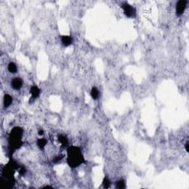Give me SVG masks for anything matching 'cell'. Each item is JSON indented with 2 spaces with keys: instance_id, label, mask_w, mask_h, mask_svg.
<instances>
[{
  "instance_id": "cell-1",
  "label": "cell",
  "mask_w": 189,
  "mask_h": 189,
  "mask_svg": "<svg viewBox=\"0 0 189 189\" xmlns=\"http://www.w3.org/2000/svg\"><path fill=\"white\" fill-rule=\"evenodd\" d=\"M67 163L71 168H75L84 162L81 151L78 147L71 146L67 149Z\"/></svg>"
},
{
  "instance_id": "cell-2",
  "label": "cell",
  "mask_w": 189,
  "mask_h": 189,
  "mask_svg": "<svg viewBox=\"0 0 189 189\" xmlns=\"http://www.w3.org/2000/svg\"><path fill=\"white\" fill-rule=\"evenodd\" d=\"M22 134H23V130L20 127H14L11 130L9 136V143H10V148L11 149L12 152H13L17 148H19L22 146Z\"/></svg>"
},
{
  "instance_id": "cell-3",
  "label": "cell",
  "mask_w": 189,
  "mask_h": 189,
  "mask_svg": "<svg viewBox=\"0 0 189 189\" xmlns=\"http://www.w3.org/2000/svg\"><path fill=\"white\" fill-rule=\"evenodd\" d=\"M187 1L185 0H180L177 3L176 5V12L177 15H182L183 12L185 11V9L186 8Z\"/></svg>"
},
{
  "instance_id": "cell-4",
  "label": "cell",
  "mask_w": 189,
  "mask_h": 189,
  "mask_svg": "<svg viewBox=\"0 0 189 189\" xmlns=\"http://www.w3.org/2000/svg\"><path fill=\"white\" fill-rule=\"evenodd\" d=\"M122 8L123 9L124 13L126 14V16L128 17H132L134 16L135 14V10L134 9L132 8L131 5H129L127 3H125L122 5Z\"/></svg>"
},
{
  "instance_id": "cell-5",
  "label": "cell",
  "mask_w": 189,
  "mask_h": 189,
  "mask_svg": "<svg viewBox=\"0 0 189 189\" xmlns=\"http://www.w3.org/2000/svg\"><path fill=\"white\" fill-rule=\"evenodd\" d=\"M13 174H14L13 168L11 166H10L8 164L4 167L3 171H2V174H3L4 178H5V179L10 178V177H13Z\"/></svg>"
},
{
  "instance_id": "cell-6",
  "label": "cell",
  "mask_w": 189,
  "mask_h": 189,
  "mask_svg": "<svg viewBox=\"0 0 189 189\" xmlns=\"http://www.w3.org/2000/svg\"><path fill=\"white\" fill-rule=\"evenodd\" d=\"M11 86L14 90H19L22 86V81L20 78H14L11 82Z\"/></svg>"
},
{
  "instance_id": "cell-7",
  "label": "cell",
  "mask_w": 189,
  "mask_h": 189,
  "mask_svg": "<svg viewBox=\"0 0 189 189\" xmlns=\"http://www.w3.org/2000/svg\"><path fill=\"white\" fill-rule=\"evenodd\" d=\"M61 41L63 43L64 45L65 46H69L72 44L73 42V39L70 36H63L61 37Z\"/></svg>"
},
{
  "instance_id": "cell-8",
  "label": "cell",
  "mask_w": 189,
  "mask_h": 189,
  "mask_svg": "<svg viewBox=\"0 0 189 189\" xmlns=\"http://www.w3.org/2000/svg\"><path fill=\"white\" fill-rule=\"evenodd\" d=\"M30 93L32 95L33 98H37L40 95V90L39 89L38 87L36 86H33L30 89Z\"/></svg>"
},
{
  "instance_id": "cell-9",
  "label": "cell",
  "mask_w": 189,
  "mask_h": 189,
  "mask_svg": "<svg viewBox=\"0 0 189 189\" xmlns=\"http://www.w3.org/2000/svg\"><path fill=\"white\" fill-rule=\"evenodd\" d=\"M13 99L11 98V96L10 95L6 94L4 97V105L5 107H8L11 104H12Z\"/></svg>"
},
{
  "instance_id": "cell-10",
  "label": "cell",
  "mask_w": 189,
  "mask_h": 189,
  "mask_svg": "<svg viewBox=\"0 0 189 189\" xmlns=\"http://www.w3.org/2000/svg\"><path fill=\"white\" fill-rule=\"evenodd\" d=\"M91 96L94 100H96L99 98V91L96 87H92L91 90Z\"/></svg>"
},
{
  "instance_id": "cell-11",
  "label": "cell",
  "mask_w": 189,
  "mask_h": 189,
  "mask_svg": "<svg viewBox=\"0 0 189 189\" xmlns=\"http://www.w3.org/2000/svg\"><path fill=\"white\" fill-rule=\"evenodd\" d=\"M8 69L9 71H10V73H16L17 66L16 65V64H14V63H13V62H10V63L9 64L8 66Z\"/></svg>"
},
{
  "instance_id": "cell-12",
  "label": "cell",
  "mask_w": 189,
  "mask_h": 189,
  "mask_svg": "<svg viewBox=\"0 0 189 189\" xmlns=\"http://www.w3.org/2000/svg\"><path fill=\"white\" fill-rule=\"evenodd\" d=\"M47 144V140L44 138H41V139H39L38 140V142H37V145L40 148H43Z\"/></svg>"
},
{
  "instance_id": "cell-13",
  "label": "cell",
  "mask_w": 189,
  "mask_h": 189,
  "mask_svg": "<svg viewBox=\"0 0 189 189\" xmlns=\"http://www.w3.org/2000/svg\"><path fill=\"white\" fill-rule=\"evenodd\" d=\"M58 140L61 143H62L63 145H66L67 143H68V140L66 138V137H65L64 135H62V134H60L58 135Z\"/></svg>"
},
{
  "instance_id": "cell-14",
  "label": "cell",
  "mask_w": 189,
  "mask_h": 189,
  "mask_svg": "<svg viewBox=\"0 0 189 189\" xmlns=\"http://www.w3.org/2000/svg\"><path fill=\"white\" fill-rule=\"evenodd\" d=\"M116 187H117V188H120V189L125 188V187H126V185H125V181L123 180H121L117 181V182H116Z\"/></svg>"
},
{
  "instance_id": "cell-15",
  "label": "cell",
  "mask_w": 189,
  "mask_h": 189,
  "mask_svg": "<svg viewBox=\"0 0 189 189\" xmlns=\"http://www.w3.org/2000/svg\"><path fill=\"white\" fill-rule=\"evenodd\" d=\"M110 185H111L110 181H109V180L106 177L104 179V180H103V185H104V187L105 188H108L110 186Z\"/></svg>"
},
{
  "instance_id": "cell-16",
  "label": "cell",
  "mask_w": 189,
  "mask_h": 189,
  "mask_svg": "<svg viewBox=\"0 0 189 189\" xmlns=\"http://www.w3.org/2000/svg\"><path fill=\"white\" fill-rule=\"evenodd\" d=\"M25 171H25V168H22L19 170V174H22V175H24L25 174Z\"/></svg>"
},
{
  "instance_id": "cell-17",
  "label": "cell",
  "mask_w": 189,
  "mask_h": 189,
  "mask_svg": "<svg viewBox=\"0 0 189 189\" xmlns=\"http://www.w3.org/2000/svg\"><path fill=\"white\" fill-rule=\"evenodd\" d=\"M60 160H61V157H56L54 158L53 162H54V163H57L58 161H59Z\"/></svg>"
},
{
  "instance_id": "cell-18",
  "label": "cell",
  "mask_w": 189,
  "mask_h": 189,
  "mask_svg": "<svg viewBox=\"0 0 189 189\" xmlns=\"http://www.w3.org/2000/svg\"><path fill=\"white\" fill-rule=\"evenodd\" d=\"M185 149H186L187 152H188V142H187V143L185 145Z\"/></svg>"
},
{
  "instance_id": "cell-19",
  "label": "cell",
  "mask_w": 189,
  "mask_h": 189,
  "mask_svg": "<svg viewBox=\"0 0 189 189\" xmlns=\"http://www.w3.org/2000/svg\"><path fill=\"white\" fill-rule=\"evenodd\" d=\"M44 134V132H43V130H40L39 132V135H42Z\"/></svg>"
},
{
  "instance_id": "cell-20",
  "label": "cell",
  "mask_w": 189,
  "mask_h": 189,
  "mask_svg": "<svg viewBox=\"0 0 189 189\" xmlns=\"http://www.w3.org/2000/svg\"><path fill=\"white\" fill-rule=\"evenodd\" d=\"M44 188H52V187H51V186H48V185H47V186H45Z\"/></svg>"
}]
</instances>
